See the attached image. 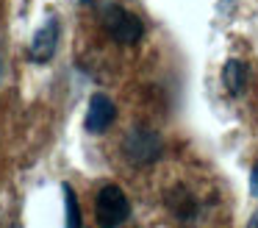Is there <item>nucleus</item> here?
<instances>
[{"instance_id":"2","label":"nucleus","mask_w":258,"mask_h":228,"mask_svg":"<svg viewBox=\"0 0 258 228\" xmlns=\"http://www.w3.org/2000/svg\"><path fill=\"white\" fill-rule=\"evenodd\" d=\"M122 153L131 164H153L161 156V136L150 128H134L122 139Z\"/></svg>"},{"instance_id":"1","label":"nucleus","mask_w":258,"mask_h":228,"mask_svg":"<svg viewBox=\"0 0 258 228\" xmlns=\"http://www.w3.org/2000/svg\"><path fill=\"white\" fill-rule=\"evenodd\" d=\"M131 217V200L117 184H106L95 198V220L103 228H119Z\"/></svg>"},{"instance_id":"6","label":"nucleus","mask_w":258,"mask_h":228,"mask_svg":"<svg viewBox=\"0 0 258 228\" xmlns=\"http://www.w3.org/2000/svg\"><path fill=\"white\" fill-rule=\"evenodd\" d=\"M222 83H225V89H228L230 95H241V89H244V83H247V67H244V61H236V59L225 61V67H222Z\"/></svg>"},{"instance_id":"8","label":"nucleus","mask_w":258,"mask_h":228,"mask_svg":"<svg viewBox=\"0 0 258 228\" xmlns=\"http://www.w3.org/2000/svg\"><path fill=\"white\" fill-rule=\"evenodd\" d=\"M250 192L258 198V161H255V167H252V172H250Z\"/></svg>"},{"instance_id":"4","label":"nucleus","mask_w":258,"mask_h":228,"mask_svg":"<svg viewBox=\"0 0 258 228\" xmlns=\"http://www.w3.org/2000/svg\"><path fill=\"white\" fill-rule=\"evenodd\" d=\"M58 33H61L58 20H56V17H50V20H47L45 25H42L39 31L34 33V39H31V44H28V59L36 61V64H45V61H50L53 53H56V44H58Z\"/></svg>"},{"instance_id":"7","label":"nucleus","mask_w":258,"mask_h":228,"mask_svg":"<svg viewBox=\"0 0 258 228\" xmlns=\"http://www.w3.org/2000/svg\"><path fill=\"white\" fill-rule=\"evenodd\" d=\"M64 209H67V228H84L78 198H75V189L70 184H64Z\"/></svg>"},{"instance_id":"9","label":"nucleus","mask_w":258,"mask_h":228,"mask_svg":"<svg viewBox=\"0 0 258 228\" xmlns=\"http://www.w3.org/2000/svg\"><path fill=\"white\" fill-rule=\"evenodd\" d=\"M247 228H258V209L252 211V217H250V222H247Z\"/></svg>"},{"instance_id":"3","label":"nucleus","mask_w":258,"mask_h":228,"mask_svg":"<svg viewBox=\"0 0 258 228\" xmlns=\"http://www.w3.org/2000/svg\"><path fill=\"white\" fill-rule=\"evenodd\" d=\"M103 25H106L108 36L119 44H136L145 33L142 20L131 11H125L122 6H106L103 9Z\"/></svg>"},{"instance_id":"5","label":"nucleus","mask_w":258,"mask_h":228,"mask_svg":"<svg viewBox=\"0 0 258 228\" xmlns=\"http://www.w3.org/2000/svg\"><path fill=\"white\" fill-rule=\"evenodd\" d=\"M114 117H117V106L111 103V98H106V95H92L84 125L89 133H103L114 122Z\"/></svg>"}]
</instances>
